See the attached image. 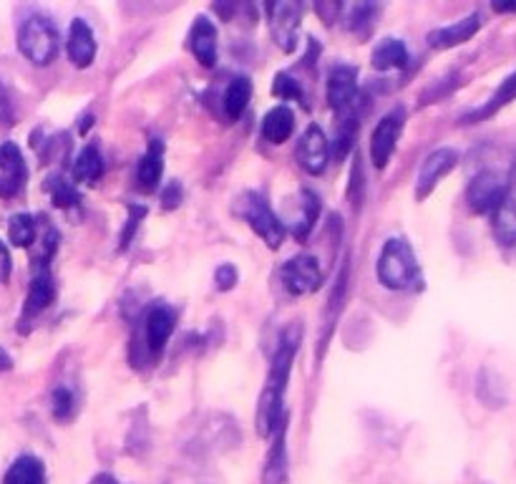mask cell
<instances>
[{
	"label": "cell",
	"mask_w": 516,
	"mask_h": 484,
	"mask_svg": "<svg viewBox=\"0 0 516 484\" xmlns=\"http://www.w3.org/2000/svg\"><path fill=\"white\" fill-rule=\"evenodd\" d=\"M300 348V326H287L282 331L280 343H277L275 358H272L270 374H267V384L262 389L260 401H257L255 414V429L262 439L272 437L277 427L282 424V399H285L287 379H290L292 358Z\"/></svg>",
	"instance_id": "6da1fadb"
},
{
	"label": "cell",
	"mask_w": 516,
	"mask_h": 484,
	"mask_svg": "<svg viewBox=\"0 0 516 484\" xmlns=\"http://www.w3.org/2000/svg\"><path fill=\"white\" fill-rule=\"evenodd\" d=\"M378 280L388 290L421 288V268L406 237H388L378 258Z\"/></svg>",
	"instance_id": "7a4b0ae2"
},
{
	"label": "cell",
	"mask_w": 516,
	"mask_h": 484,
	"mask_svg": "<svg viewBox=\"0 0 516 484\" xmlns=\"http://www.w3.org/2000/svg\"><path fill=\"white\" fill-rule=\"evenodd\" d=\"M18 48L33 66H51L58 56V31L48 18L31 16L18 31Z\"/></svg>",
	"instance_id": "3957f363"
},
{
	"label": "cell",
	"mask_w": 516,
	"mask_h": 484,
	"mask_svg": "<svg viewBox=\"0 0 516 484\" xmlns=\"http://www.w3.org/2000/svg\"><path fill=\"white\" fill-rule=\"evenodd\" d=\"M237 212H240V217H245V222L252 227V232H257V235L262 237V242H265L267 248H280L282 240H285V227H282V222L277 220V215L272 212V207L267 205V200L260 192H245V195L240 197Z\"/></svg>",
	"instance_id": "277c9868"
},
{
	"label": "cell",
	"mask_w": 516,
	"mask_h": 484,
	"mask_svg": "<svg viewBox=\"0 0 516 484\" xmlns=\"http://www.w3.org/2000/svg\"><path fill=\"white\" fill-rule=\"evenodd\" d=\"M403 124H406V109H403V106L391 109L376 124V129H373V137H371V162L376 169L388 167L393 152H396L398 139H401V134H403Z\"/></svg>",
	"instance_id": "5b68a950"
},
{
	"label": "cell",
	"mask_w": 516,
	"mask_h": 484,
	"mask_svg": "<svg viewBox=\"0 0 516 484\" xmlns=\"http://www.w3.org/2000/svg\"><path fill=\"white\" fill-rule=\"evenodd\" d=\"M280 280L290 295H310L323 285V270L315 255H298L282 265Z\"/></svg>",
	"instance_id": "8992f818"
},
{
	"label": "cell",
	"mask_w": 516,
	"mask_h": 484,
	"mask_svg": "<svg viewBox=\"0 0 516 484\" xmlns=\"http://www.w3.org/2000/svg\"><path fill=\"white\" fill-rule=\"evenodd\" d=\"M509 195V185L494 172H481L471 179L469 190H466V205L476 215L494 212Z\"/></svg>",
	"instance_id": "52a82bcc"
},
{
	"label": "cell",
	"mask_w": 516,
	"mask_h": 484,
	"mask_svg": "<svg viewBox=\"0 0 516 484\" xmlns=\"http://www.w3.org/2000/svg\"><path fill=\"white\" fill-rule=\"evenodd\" d=\"M28 169L16 142L0 144V200H13L26 185Z\"/></svg>",
	"instance_id": "ba28073f"
},
{
	"label": "cell",
	"mask_w": 516,
	"mask_h": 484,
	"mask_svg": "<svg viewBox=\"0 0 516 484\" xmlns=\"http://www.w3.org/2000/svg\"><path fill=\"white\" fill-rule=\"evenodd\" d=\"M459 164V152L451 147L433 149L426 159H423L421 169H418V182H416V200H426L441 179L451 172V169Z\"/></svg>",
	"instance_id": "9c48e42d"
},
{
	"label": "cell",
	"mask_w": 516,
	"mask_h": 484,
	"mask_svg": "<svg viewBox=\"0 0 516 484\" xmlns=\"http://www.w3.org/2000/svg\"><path fill=\"white\" fill-rule=\"evenodd\" d=\"M270 11V31L272 38H275L277 46L285 53H292L298 48V31H300V8L295 3H287V0H280V3H272L267 6Z\"/></svg>",
	"instance_id": "30bf717a"
},
{
	"label": "cell",
	"mask_w": 516,
	"mask_h": 484,
	"mask_svg": "<svg viewBox=\"0 0 516 484\" xmlns=\"http://www.w3.org/2000/svg\"><path fill=\"white\" fill-rule=\"evenodd\" d=\"M295 157H298L300 167H303L308 174H313V177H318V174L325 172L330 159V142L318 124H310V127L305 129L303 137H300L298 142V152H295Z\"/></svg>",
	"instance_id": "8fae6325"
},
{
	"label": "cell",
	"mask_w": 516,
	"mask_h": 484,
	"mask_svg": "<svg viewBox=\"0 0 516 484\" xmlns=\"http://www.w3.org/2000/svg\"><path fill=\"white\" fill-rule=\"evenodd\" d=\"M325 96H328V104L333 106L335 111H340L343 106H348L350 101L358 99V69L348 64L333 66L328 74Z\"/></svg>",
	"instance_id": "7c38bea8"
},
{
	"label": "cell",
	"mask_w": 516,
	"mask_h": 484,
	"mask_svg": "<svg viewBox=\"0 0 516 484\" xmlns=\"http://www.w3.org/2000/svg\"><path fill=\"white\" fill-rule=\"evenodd\" d=\"M174 323H177V316L169 306H152L149 313L144 318V336H146V346L154 356L164 351V346L169 343L174 333Z\"/></svg>",
	"instance_id": "4fadbf2b"
},
{
	"label": "cell",
	"mask_w": 516,
	"mask_h": 484,
	"mask_svg": "<svg viewBox=\"0 0 516 484\" xmlns=\"http://www.w3.org/2000/svg\"><path fill=\"white\" fill-rule=\"evenodd\" d=\"M66 48H68V58H71V64L76 66V69H89V66L94 64L96 38H94V31L89 28V23L81 21V18H76V21L71 23V28H68Z\"/></svg>",
	"instance_id": "5bb4252c"
},
{
	"label": "cell",
	"mask_w": 516,
	"mask_h": 484,
	"mask_svg": "<svg viewBox=\"0 0 516 484\" xmlns=\"http://www.w3.org/2000/svg\"><path fill=\"white\" fill-rule=\"evenodd\" d=\"M479 28H481V16L479 13H471V16L461 18V21L451 23V26L436 28V31L428 33V46L436 48V51L456 48V46H461V43L471 41Z\"/></svg>",
	"instance_id": "9a60e30c"
},
{
	"label": "cell",
	"mask_w": 516,
	"mask_h": 484,
	"mask_svg": "<svg viewBox=\"0 0 516 484\" xmlns=\"http://www.w3.org/2000/svg\"><path fill=\"white\" fill-rule=\"evenodd\" d=\"M189 51L204 69H212L217 61V28L207 16L194 18L192 31H189Z\"/></svg>",
	"instance_id": "2e32d148"
},
{
	"label": "cell",
	"mask_w": 516,
	"mask_h": 484,
	"mask_svg": "<svg viewBox=\"0 0 516 484\" xmlns=\"http://www.w3.org/2000/svg\"><path fill=\"white\" fill-rule=\"evenodd\" d=\"M164 174V142L162 139H152L146 152L141 154L139 164H136V182H139L141 192H157L162 185Z\"/></svg>",
	"instance_id": "e0dca14e"
},
{
	"label": "cell",
	"mask_w": 516,
	"mask_h": 484,
	"mask_svg": "<svg viewBox=\"0 0 516 484\" xmlns=\"http://www.w3.org/2000/svg\"><path fill=\"white\" fill-rule=\"evenodd\" d=\"M56 298V283H53V275L48 268H41L33 275L31 285H28L26 303H23V318H36L46 311L48 306Z\"/></svg>",
	"instance_id": "ac0fdd59"
},
{
	"label": "cell",
	"mask_w": 516,
	"mask_h": 484,
	"mask_svg": "<svg viewBox=\"0 0 516 484\" xmlns=\"http://www.w3.org/2000/svg\"><path fill=\"white\" fill-rule=\"evenodd\" d=\"M295 132V114L290 106H275L262 119V137L270 144H285Z\"/></svg>",
	"instance_id": "d6986e66"
},
{
	"label": "cell",
	"mask_w": 516,
	"mask_h": 484,
	"mask_svg": "<svg viewBox=\"0 0 516 484\" xmlns=\"http://www.w3.org/2000/svg\"><path fill=\"white\" fill-rule=\"evenodd\" d=\"M104 177V157L96 144H86L73 162V179L81 185H96Z\"/></svg>",
	"instance_id": "ffe728a7"
},
{
	"label": "cell",
	"mask_w": 516,
	"mask_h": 484,
	"mask_svg": "<svg viewBox=\"0 0 516 484\" xmlns=\"http://www.w3.org/2000/svg\"><path fill=\"white\" fill-rule=\"evenodd\" d=\"M408 48L401 38H383L376 48H373V69L378 71H393L403 69L408 64Z\"/></svg>",
	"instance_id": "44dd1931"
},
{
	"label": "cell",
	"mask_w": 516,
	"mask_h": 484,
	"mask_svg": "<svg viewBox=\"0 0 516 484\" xmlns=\"http://www.w3.org/2000/svg\"><path fill=\"white\" fill-rule=\"evenodd\" d=\"M3 484H46V464L33 454H23L8 467Z\"/></svg>",
	"instance_id": "7402d4cb"
},
{
	"label": "cell",
	"mask_w": 516,
	"mask_h": 484,
	"mask_svg": "<svg viewBox=\"0 0 516 484\" xmlns=\"http://www.w3.org/2000/svg\"><path fill=\"white\" fill-rule=\"evenodd\" d=\"M491 227H494V235L501 245H509V248L516 245V200L511 197V192L491 212Z\"/></svg>",
	"instance_id": "603a6c76"
},
{
	"label": "cell",
	"mask_w": 516,
	"mask_h": 484,
	"mask_svg": "<svg viewBox=\"0 0 516 484\" xmlns=\"http://www.w3.org/2000/svg\"><path fill=\"white\" fill-rule=\"evenodd\" d=\"M318 217H320V197L315 195V192L303 190L300 192L298 220H295V237H298L300 242L308 240V235L313 232Z\"/></svg>",
	"instance_id": "cb8c5ba5"
},
{
	"label": "cell",
	"mask_w": 516,
	"mask_h": 484,
	"mask_svg": "<svg viewBox=\"0 0 516 484\" xmlns=\"http://www.w3.org/2000/svg\"><path fill=\"white\" fill-rule=\"evenodd\" d=\"M252 99V81L247 76H237L230 81L225 91V114L230 119H240Z\"/></svg>",
	"instance_id": "d4e9b609"
},
{
	"label": "cell",
	"mask_w": 516,
	"mask_h": 484,
	"mask_svg": "<svg viewBox=\"0 0 516 484\" xmlns=\"http://www.w3.org/2000/svg\"><path fill=\"white\" fill-rule=\"evenodd\" d=\"M514 99H516V74H511L509 79H506L504 84H501L499 89H496V94L491 96V99L486 101V104L481 106V109L471 111L469 116H464V121H466V124H474V121L486 119V116L496 114V111H499L501 106H506V104H509V101H514Z\"/></svg>",
	"instance_id": "484cf974"
},
{
	"label": "cell",
	"mask_w": 516,
	"mask_h": 484,
	"mask_svg": "<svg viewBox=\"0 0 516 484\" xmlns=\"http://www.w3.org/2000/svg\"><path fill=\"white\" fill-rule=\"evenodd\" d=\"M36 232V220H33L31 215H26V212L13 215L11 222H8V237H11V242L16 248H31L33 240H36Z\"/></svg>",
	"instance_id": "4316f807"
},
{
	"label": "cell",
	"mask_w": 516,
	"mask_h": 484,
	"mask_svg": "<svg viewBox=\"0 0 516 484\" xmlns=\"http://www.w3.org/2000/svg\"><path fill=\"white\" fill-rule=\"evenodd\" d=\"M48 192H51V202L58 207V210H68V207L79 205L81 202L79 190H76L71 182H66L63 177H53L51 182H48Z\"/></svg>",
	"instance_id": "83f0119b"
},
{
	"label": "cell",
	"mask_w": 516,
	"mask_h": 484,
	"mask_svg": "<svg viewBox=\"0 0 516 484\" xmlns=\"http://www.w3.org/2000/svg\"><path fill=\"white\" fill-rule=\"evenodd\" d=\"M272 94L285 101H305L303 86L298 84V79H292L290 74H285V71L272 79Z\"/></svg>",
	"instance_id": "f1b7e54d"
},
{
	"label": "cell",
	"mask_w": 516,
	"mask_h": 484,
	"mask_svg": "<svg viewBox=\"0 0 516 484\" xmlns=\"http://www.w3.org/2000/svg\"><path fill=\"white\" fill-rule=\"evenodd\" d=\"M51 411L58 421H68L76 411V399H73L71 389L66 386H56L51 394Z\"/></svg>",
	"instance_id": "f546056e"
},
{
	"label": "cell",
	"mask_w": 516,
	"mask_h": 484,
	"mask_svg": "<svg viewBox=\"0 0 516 484\" xmlns=\"http://www.w3.org/2000/svg\"><path fill=\"white\" fill-rule=\"evenodd\" d=\"M126 212H129V217H126V227H124V232H121L119 250H126L131 245V240H134L136 230H139L141 220H144V215H146V207L144 205H126Z\"/></svg>",
	"instance_id": "4dcf8cb0"
},
{
	"label": "cell",
	"mask_w": 516,
	"mask_h": 484,
	"mask_svg": "<svg viewBox=\"0 0 516 484\" xmlns=\"http://www.w3.org/2000/svg\"><path fill=\"white\" fill-rule=\"evenodd\" d=\"M237 278H240V273H237V268L232 263H222L214 270V285H217V290H232Z\"/></svg>",
	"instance_id": "1f68e13d"
},
{
	"label": "cell",
	"mask_w": 516,
	"mask_h": 484,
	"mask_svg": "<svg viewBox=\"0 0 516 484\" xmlns=\"http://www.w3.org/2000/svg\"><path fill=\"white\" fill-rule=\"evenodd\" d=\"M0 124L3 127H13L16 124V109H13V101L3 84H0Z\"/></svg>",
	"instance_id": "d6a6232c"
},
{
	"label": "cell",
	"mask_w": 516,
	"mask_h": 484,
	"mask_svg": "<svg viewBox=\"0 0 516 484\" xmlns=\"http://www.w3.org/2000/svg\"><path fill=\"white\" fill-rule=\"evenodd\" d=\"M11 273H13V260H11V253H8L6 242L0 240V283L6 285L8 280H11Z\"/></svg>",
	"instance_id": "836d02e7"
},
{
	"label": "cell",
	"mask_w": 516,
	"mask_h": 484,
	"mask_svg": "<svg viewBox=\"0 0 516 484\" xmlns=\"http://www.w3.org/2000/svg\"><path fill=\"white\" fill-rule=\"evenodd\" d=\"M179 200H182V190H179L177 182H172V185L167 187V192L162 195V202H164V207H167V210H172V207L179 205Z\"/></svg>",
	"instance_id": "e575fe53"
},
{
	"label": "cell",
	"mask_w": 516,
	"mask_h": 484,
	"mask_svg": "<svg viewBox=\"0 0 516 484\" xmlns=\"http://www.w3.org/2000/svg\"><path fill=\"white\" fill-rule=\"evenodd\" d=\"M89 484H121L119 479L114 477V474H109V472H101V474H96L94 479H91Z\"/></svg>",
	"instance_id": "d590c367"
},
{
	"label": "cell",
	"mask_w": 516,
	"mask_h": 484,
	"mask_svg": "<svg viewBox=\"0 0 516 484\" xmlns=\"http://www.w3.org/2000/svg\"><path fill=\"white\" fill-rule=\"evenodd\" d=\"M11 369H13V358L8 356L3 348H0V374H3V371H11Z\"/></svg>",
	"instance_id": "8d00e7d4"
},
{
	"label": "cell",
	"mask_w": 516,
	"mask_h": 484,
	"mask_svg": "<svg viewBox=\"0 0 516 484\" xmlns=\"http://www.w3.org/2000/svg\"><path fill=\"white\" fill-rule=\"evenodd\" d=\"M494 11L496 13H516V3H501V0H496Z\"/></svg>",
	"instance_id": "74e56055"
}]
</instances>
